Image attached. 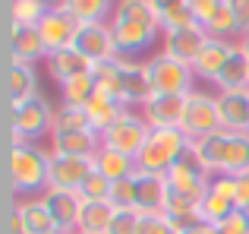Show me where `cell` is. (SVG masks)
Segmentation results:
<instances>
[{"label":"cell","instance_id":"1","mask_svg":"<svg viewBox=\"0 0 249 234\" xmlns=\"http://www.w3.org/2000/svg\"><path fill=\"white\" fill-rule=\"evenodd\" d=\"M193 155L208 174L240 177V174L249 171V133H243V130H218V133L193 142Z\"/></svg>","mask_w":249,"mask_h":234},{"label":"cell","instance_id":"2","mask_svg":"<svg viewBox=\"0 0 249 234\" xmlns=\"http://www.w3.org/2000/svg\"><path fill=\"white\" fill-rule=\"evenodd\" d=\"M10 184L16 193H35L51 187V152L35 142H13L10 146Z\"/></svg>","mask_w":249,"mask_h":234},{"label":"cell","instance_id":"3","mask_svg":"<svg viewBox=\"0 0 249 234\" xmlns=\"http://www.w3.org/2000/svg\"><path fill=\"white\" fill-rule=\"evenodd\" d=\"M189 149H193V139H189L180 127H174V130H152L145 149H142L139 158H136V171L161 174V177H164Z\"/></svg>","mask_w":249,"mask_h":234},{"label":"cell","instance_id":"4","mask_svg":"<svg viewBox=\"0 0 249 234\" xmlns=\"http://www.w3.org/2000/svg\"><path fill=\"white\" fill-rule=\"evenodd\" d=\"M10 127H13V142L41 139L54 130V108L48 105L44 95L16 101V105H10Z\"/></svg>","mask_w":249,"mask_h":234},{"label":"cell","instance_id":"5","mask_svg":"<svg viewBox=\"0 0 249 234\" xmlns=\"http://www.w3.org/2000/svg\"><path fill=\"white\" fill-rule=\"evenodd\" d=\"M164 180H167V190L174 193V196H183V199H189V203H196V206H202V199H205V193H208V184H212L208 171L199 165V158L193 155V149L164 174Z\"/></svg>","mask_w":249,"mask_h":234},{"label":"cell","instance_id":"6","mask_svg":"<svg viewBox=\"0 0 249 234\" xmlns=\"http://www.w3.org/2000/svg\"><path fill=\"white\" fill-rule=\"evenodd\" d=\"M148 76H152L155 95H189L193 92V79H196L189 63L177 60L164 51L148 60Z\"/></svg>","mask_w":249,"mask_h":234},{"label":"cell","instance_id":"7","mask_svg":"<svg viewBox=\"0 0 249 234\" xmlns=\"http://www.w3.org/2000/svg\"><path fill=\"white\" fill-rule=\"evenodd\" d=\"M180 130L193 142H199V139H205V136L224 130L221 127V114H218V98H212V95L193 89V92L186 95V111H183Z\"/></svg>","mask_w":249,"mask_h":234},{"label":"cell","instance_id":"8","mask_svg":"<svg viewBox=\"0 0 249 234\" xmlns=\"http://www.w3.org/2000/svg\"><path fill=\"white\" fill-rule=\"evenodd\" d=\"M110 32L117 41V54L129 57V60L152 48L158 35H164L161 22H155V19H114V16H110Z\"/></svg>","mask_w":249,"mask_h":234},{"label":"cell","instance_id":"9","mask_svg":"<svg viewBox=\"0 0 249 234\" xmlns=\"http://www.w3.org/2000/svg\"><path fill=\"white\" fill-rule=\"evenodd\" d=\"M240 209V184L237 177H227V174H214L212 184H208V193L202 199L199 212L208 225H221L227 215Z\"/></svg>","mask_w":249,"mask_h":234},{"label":"cell","instance_id":"10","mask_svg":"<svg viewBox=\"0 0 249 234\" xmlns=\"http://www.w3.org/2000/svg\"><path fill=\"white\" fill-rule=\"evenodd\" d=\"M155 89H152V76H148V63L129 60V57H120V76H117V98L126 108L139 105L145 108L152 101Z\"/></svg>","mask_w":249,"mask_h":234},{"label":"cell","instance_id":"11","mask_svg":"<svg viewBox=\"0 0 249 234\" xmlns=\"http://www.w3.org/2000/svg\"><path fill=\"white\" fill-rule=\"evenodd\" d=\"M148 136H152V127L145 123V117L126 111L120 120L114 123V127L107 130V133L101 136V139H104V146H107V149H117V152L129 155V158H139V152L145 149Z\"/></svg>","mask_w":249,"mask_h":234},{"label":"cell","instance_id":"12","mask_svg":"<svg viewBox=\"0 0 249 234\" xmlns=\"http://www.w3.org/2000/svg\"><path fill=\"white\" fill-rule=\"evenodd\" d=\"M73 48L79 51L82 57H89L91 63H101V60H110V57H120V54H117L114 32H110V22H82L79 29H76Z\"/></svg>","mask_w":249,"mask_h":234},{"label":"cell","instance_id":"13","mask_svg":"<svg viewBox=\"0 0 249 234\" xmlns=\"http://www.w3.org/2000/svg\"><path fill=\"white\" fill-rule=\"evenodd\" d=\"M41 203L48 206L57 231H63V234H76L79 231V215H82L85 199L76 190H57V187H48V190L41 193Z\"/></svg>","mask_w":249,"mask_h":234},{"label":"cell","instance_id":"14","mask_svg":"<svg viewBox=\"0 0 249 234\" xmlns=\"http://www.w3.org/2000/svg\"><path fill=\"white\" fill-rule=\"evenodd\" d=\"M76 29H79V22L63 10V3H54L48 10V16L38 22V32H41V41L48 48V54L51 51H60V48H70L76 38Z\"/></svg>","mask_w":249,"mask_h":234},{"label":"cell","instance_id":"15","mask_svg":"<svg viewBox=\"0 0 249 234\" xmlns=\"http://www.w3.org/2000/svg\"><path fill=\"white\" fill-rule=\"evenodd\" d=\"M95 171V158H70V155H51V187L57 190H82V184Z\"/></svg>","mask_w":249,"mask_h":234},{"label":"cell","instance_id":"16","mask_svg":"<svg viewBox=\"0 0 249 234\" xmlns=\"http://www.w3.org/2000/svg\"><path fill=\"white\" fill-rule=\"evenodd\" d=\"M161 38H164V54H170V57H177V60L193 67L199 51L205 48V41H208V32L193 22V25H183V29H170Z\"/></svg>","mask_w":249,"mask_h":234},{"label":"cell","instance_id":"17","mask_svg":"<svg viewBox=\"0 0 249 234\" xmlns=\"http://www.w3.org/2000/svg\"><path fill=\"white\" fill-rule=\"evenodd\" d=\"M183 111H186V95H152L142 117L152 130H174L183 123Z\"/></svg>","mask_w":249,"mask_h":234},{"label":"cell","instance_id":"18","mask_svg":"<svg viewBox=\"0 0 249 234\" xmlns=\"http://www.w3.org/2000/svg\"><path fill=\"white\" fill-rule=\"evenodd\" d=\"M104 139L95 130H79V133H57L51 136V155H70V158H95L101 152Z\"/></svg>","mask_w":249,"mask_h":234},{"label":"cell","instance_id":"19","mask_svg":"<svg viewBox=\"0 0 249 234\" xmlns=\"http://www.w3.org/2000/svg\"><path fill=\"white\" fill-rule=\"evenodd\" d=\"M10 54L16 63H35L41 57H48V48L41 41L38 25H19L10 22Z\"/></svg>","mask_w":249,"mask_h":234},{"label":"cell","instance_id":"20","mask_svg":"<svg viewBox=\"0 0 249 234\" xmlns=\"http://www.w3.org/2000/svg\"><path fill=\"white\" fill-rule=\"evenodd\" d=\"M233 48H237V44L221 41V38L208 35L205 48L199 51V57H196V63H193V73L202 76V79H208V82H218V76L224 73L227 60H231V54H233Z\"/></svg>","mask_w":249,"mask_h":234},{"label":"cell","instance_id":"21","mask_svg":"<svg viewBox=\"0 0 249 234\" xmlns=\"http://www.w3.org/2000/svg\"><path fill=\"white\" fill-rule=\"evenodd\" d=\"M167 206V180L161 174L136 171V209L139 212H164Z\"/></svg>","mask_w":249,"mask_h":234},{"label":"cell","instance_id":"22","mask_svg":"<svg viewBox=\"0 0 249 234\" xmlns=\"http://www.w3.org/2000/svg\"><path fill=\"white\" fill-rule=\"evenodd\" d=\"M126 111L129 108L123 105L117 95H110V92H95V98L89 101V108H85V114H89V120H91V130L101 133V136L107 133Z\"/></svg>","mask_w":249,"mask_h":234},{"label":"cell","instance_id":"23","mask_svg":"<svg viewBox=\"0 0 249 234\" xmlns=\"http://www.w3.org/2000/svg\"><path fill=\"white\" fill-rule=\"evenodd\" d=\"M44 60H48L51 76H54L60 86H63V82H70L73 76H82V73H89V70H91V60H89V57H82L73 44H70V48H60V51H51Z\"/></svg>","mask_w":249,"mask_h":234},{"label":"cell","instance_id":"24","mask_svg":"<svg viewBox=\"0 0 249 234\" xmlns=\"http://www.w3.org/2000/svg\"><path fill=\"white\" fill-rule=\"evenodd\" d=\"M218 114L224 130H243L246 133V117H249V89L240 92H218Z\"/></svg>","mask_w":249,"mask_h":234},{"label":"cell","instance_id":"25","mask_svg":"<svg viewBox=\"0 0 249 234\" xmlns=\"http://www.w3.org/2000/svg\"><path fill=\"white\" fill-rule=\"evenodd\" d=\"M164 218H167L170 228H174V234H186V231H193L196 225L205 222V218H202V212H199V206L189 203V199H183V196H174L170 190H167Z\"/></svg>","mask_w":249,"mask_h":234},{"label":"cell","instance_id":"26","mask_svg":"<svg viewBox=\"0 0 249 234\" xmlns=\"http://www.w3.org/2000/svg\"><path fill=\"white\" fill-rule=\"evenodd\" d=\"M95 171L101 174V177H107L110 184H117V180H126V177L136 174V158L117 152V149L101 146V152L95 155Z\"/></svg>","mask_w":249,"mask_h":234},{"label":"cell","instance_id":"27","mask_svg":"<svg viewBox=\"0 0 249 234\" xmlns=\"http://www.w3.org/2000/svg\"><path fill=\"white\" fill-rule=\"evenodd\" d=\"M6 95H10V105L38 95V82H35L32 63H16V60L10 63V70H6Z\"/></svg>","mask_w":249,"mask_h":234},{"label":"cell","instance_id":"28","mask_svg":"<svg viewBox=\"0 0 249 234\" xmlns=\"http://www.w3.org/2000/svg\"><path fill=\"white\" fill-rule=\"evenodd\" d=\"M161 22V32H170V29H183V25H193V13H189L186 0H148Z\"/></svg>","mask_w":249,"mask_h":234},{"label":"cell","instance_id":"29","mask_svg":"<svg viewBox=\"0 0 249 234\" xmlns=\"http://www.w3.org/2000/svg\"><path fill=\"white\" fill-rule=\"evenodd\" d=\"M214 86H218L221 92H240V89H249V60H246L243 51H240V44L233 48V54H231V60H227L224 73L218 76Z\"/></svg>","mask_w":249,"mask_h":234},{"label":"cell","instance_id":"30","mask_svg":"<svg viewBox=\"0 0 249 234\" xmlns=\"http://www.w3.org/2000/svg\"><path fill=\"white\" fill-rule=\"evenodd\" d=\"M16 209H19V215L25 218V225H29L32 234H54L57 231V225H54V218H51L48 206L41 203V196L22 199V203H16Z\"/></svg>","mask_w":249,"mask_h":234},{"label":"cell","instance_id":"31","mask_svg":"<svg viewBox=\"0 0 249 234\" xmlns=\"http://www.w3.org/2000/svg\"><path fill=\"white\" fill-rule=\"evenodd\" d=\"M110 218H114V206L110 203H85L76 234H107Z\"/></svg>","mask_w":249,"mask_h":234},{"label":"cell","instance_id":"32","mask_svg":"<svg viewBox=\"0 0 249 234\" xmlns=\"http://www.w3.org/2000/svg\"><path fill=\"white\" fill-rule=\"evenodd\" d=\"M63 10L76 19V22H104L107 13H114L110 0H60Z\"/></svg>","mask_w":249,"mask_h":234},{"label":"cell","instance_id":"33","mask_svg":"<svg viewBox=\"0 0 249 234\" xmlns=\"http://www.w3.org/2000/svg\"><path fill=\"white\" fill-rule=\"evenodd\" d=\"M60 92H63V105H73V108H89V101L95 98V92H98L91 70H89V73H82V76H73L70 82H63V86H60Z\"/></svg>","mask_w":249,"mask_h":234},{"label":"cell","instance_id":"34","mask_svg":"<svg viewBox=\"0 0 249 234\" xmlns=\"http://www.w3.org/2000/svg\"><path fill=\"white\" fill-rule=\"evenodd\" d=\"M79 130H91V120H89V114H85V108L60 105L54 111V130H51V136H57V133H79Z\"/></svg>","mask_w":249,"mask_h":234},{"label":"cell","instance_id":"35","mask_svg":"<svg viewBox=\"0 0 249 234\" xmlns=\"http://www.w3.org/2000/svg\"><path fill=\"white\" fill-rule=\"evenodd\" d=\"M51 6H54V3H48V0H13V3H10V22L38 25L44 16H48Z\"/></svg>","mask_w":249,"mask_h":234},{"label":"cell","instance_id":"36","mask_svg":"<svg viewBox=\"0 0 249 234\" xmlns=\"http://www.w3.org/2000/svg\"><path fill=\"white\" fill-rule=\"evenodd\" d=\"M208 35L212 38H221V41H231V38H237V35H243V29H240V22H237V16H233L231 10H221L218 16L212 19V25H208Z\"/></svg>","mask_w":249,"mask_h":234},{"label":"cell","instance_id":"37","mask_svg":"<svg viewBox=\"0 0 249 234\" xmlns=\"http://www.w3.org/2000/svg\"><path fill=\"white\" fill-rule=\"evenodd\" d=\"M107 203L114 206V209H136V174H133V177H126V180L110 184Z\"/></svg>","mask_w":249,"mask_h":234},{"label":"cell","instance_id":"38","mask_svg":"<svg viewBox=\"0 0 249 234\" xmlns=\"http://www.w3.org/2000/svg\"><path fill=\"white\" fill-rule=\"evenodd\" d=\"M186 6H189V13H193L196 25L208 29V25H212V19L227 6V0H186Z\"/></svg>","mask_w":249,"mask_h":234},{"label":"cell","instance_id":"39","mask_svg":"<svg viewBox=\"0 0 249 234\" xmlns=\"http://www.w3.org/2000/svg\"><path fill=\"white\" fill-rule=\"evenodd\" d=\"M79 196L85 199V203H107V196H110V180L101 177L98 171H91V177L82 184Z\"/></svg>","mask_w":249,"mask_h":234},{"label":"cell","instance_id":"40","mask_svg":"<svg viewBox=\"0 0 249 234\" xmlns=\"http://www.w3.org/2000/svg\"><path fill=\"white\" fill-rule=\"evenodd\" d=\"M139 209H114V218H110L107 234H136L139 231Z\"/></svg>","mask_w":249,"mask_h":234},{"label":"cell","instance_id":"41","mask_svg":"<svg viewBox=\"0 0 249 234\" xmlns=\"http://www.w3.org/2000/svg\"><path fill=\"white\" fill-rule=\"evenodd\" d=\"M136 234H174V228L167 225L164 212H142L139 215V231Z\"/></svg>","mask_w":249,"mask_h":234},{"label":"cell","instance_id":"42","mask_svg":"<svg viewBox=\"0 0 249 234\" xmlns=\"http://www.w3.org/2000/svg\"><path fill=\"white\" fill-rule=\"evenodd\" d=\"M218 234H249V209H237L218 225Z\"/></svg>","mask_w":249,"mask_h":234},{"label":"cell","instance_id":"43","mask_svg":"<svg viewBox=\"0 0 249 234\" xmlns=\"http://www.w3.org/2000/svg\"><path fill=\"white\" fill-rule=\"evenodd\" d=\"M227 10L237 16V22H240V29H243V35L249 32V0H227ZM240 35V38H243Z\"/></svg>","mask_w":249,"mask_h":234},{"label":"cell","instance_id":"44","mask_svg":"<svg viewBox=\"0 0 249 234\" xmlns=\"http://www.w3.org/2000/svg\"><path fill=\"white\" fill-rule=\"evenodd\" d=\"M6 234H32V231H29V225H25V218L19 215L16 206L10 209V218H6Z\"/></svg>","mask_w":249,"mask_h":234},{"label":"cell","instance_id":"45","mask_svg":"<svg viewBox=\"0 0 249 234\" xmlns=\"http://www.w3.org/2000/svg\"><path fill=\"white\" fill-rule=\"evenodd\" d=\"M237 184H240V209H249V171L240 174Z\"/></svg>","mask_w":249,"mask_h":234},{"label":"cell","instance_id":"46","mask_svg":"<svg viewBox=\"0 0 249 234\" xmlns=\"http://www.w3.org/2000/svg\"><path fill=\"white\" fill-rule=\"evenodd\" d=\"M186 234H218V225L202 222V225H196V228H193V231H186Z\"/></svg>","mask_w":249,"mask_h":234},{"label":"cell","instance_id":"47","mask_svg":"<svg viewBox=\"0 0 249 234\" xmlns=\"http://www.w3.org/2000/svg\"><path fill=\"white\" fill-rule=\"evenodd\" d=\"M240 51H243V54H246V60H249V32H246L243 38H240Z\"/></svg>","mask_w":249,"mask_h":234},{"label":"cell","instance_id":"48","mask_svg":"<svg viewBox=\"0 0 249 234\" xmlns=\"http://www.w3.org/2000/svg\"><path fill=\"white\" fill-rule=\"evenodd\" d=\"M246 133H249V117H246Z\"/></svg>","mask_w":249,"mask_h":234},{"label":"cell","instance_id":"49","mask_svg":"<svg viewBox=\"0 0 249 234\" xmlns=\"http://www.w3.org/2000/svg\"><path fill=\"white\" fill-rule=\"evenodd\" d=\"M54 234H63V231H54Z\"/></svg>","mask_w":249,"mask_h":234}]
</instances>
